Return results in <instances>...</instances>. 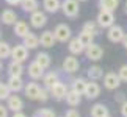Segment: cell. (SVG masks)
I'll return each instance as SVG.
<instances>
[{
	"label": "cell",
	"instance_id": "cell-1",
	"mask_svg": "<svg viewBox=\"0 0 127 117\" xmlns=\"http://www.w3.org/2000/svg\"><path fill=\"white\" fill-rule=\"evenodd\" d=\"M61 11L66 17L75 19L80 14V2L79 0H63L61 2Z\"/></svg>",
	"mask_w": 127,
	"mask_h": 117
},
{
	"label": "cell",
	"instance_id": "cell-2",
	"mask_svg": "<svg viewBox=\"0 0 127 117\" xmlns=\"http://www.w3.org/2000/svg\"><path fill=\"white\" fill-rule=\"evenodd\" d=\"M96 22L99 23L100 28H110L111 25H115V14L113 11H108V9H99L96 17Z\"/></svg>",
	"mask_w": 127,
	"mask_h": 117
},
{
	"label": "cell",
	"instance_id": "cell-3",
	"mask_svg": "<svg viewBox=\"0 0 127 117\" xmlns=\"http://www.w3.org/2000/svg\"><path fill=\"white\" fill-rule=\"evenodd\" d=\"M53 33H55V38L58 42H69L71 38H72V31H71V27L66 25V23H58V25L55 27V30H53Z\"/></svg>",
	"mask_w": 127,
	"mask_h": 117
},
{
	"label": "cell",
	"instance_id": "cell-4",
	"mask_svg": "<svg viewBox=\"0 0 127 117\" xmlns=\"http://www.w3.org/2000/svg\"><path fill=\"white\" fill-rule=\"evenodd\" d=\"M126 36V31H124V28L121 27V25H111L110 28H107V38H108V41L110 42H113V44H119V42H123V39Z\"/></svg>",
	"mask_w": 127,
	"mask_h": 117
},
{
	"label": "cell",
	"instance_id": "cell-5",
	"mask_svg": "<svg viewBox=\"0 0 127 117\" xmlns=\"http://www.w3.org/2000/svg\"><path fill=\"white\" fill-rule=\"evenodd\" d=\"M46 69L39 64V62H36V61H32L30 64H28V69H27V72H28V77L32 78L33 81H36V80H42L44 78V75H46V72H44Z\"/></svg>",
	"mask_w": 127,
	"mask_h": 117
},
{
	"label": "cell",
	"instance_id": "cell-6",
	"mask_svg": "<svg viewBox=\"0 0 127 117\" xmlns=\"http://www.w3.org/2000/svg\"><path fill=\"white\" fill-rule=\"evenodd\" d=\"M121 84V78L118 74L115 72H108V74L104 75V87L108 91H116Z\"/></svg>",
	"mask_w": 127,
	"mask_h": 117
},
{
	"label": "cell",
	"instance_id": "cell-7",
	"mask_svg": "<svg viewBox=\"0 0 127 117\" xmlns=\"http://www.w3.org/2000/svg\"><path fill=\"white\" fill-rule=\"evenodd\" d=\"M85 55L90 61H99L104 56V48H102L99 44H91L85 48Z\"/></svg>",
	"mask_w": 127,
	"mask_h": 117
},
{
	"label": "cell",
	"instance_id": "cell-8",
	"mask_svg": "<svg viewBox=\"0 0 127 117\" xmlns=\"http://www.w3.org/2000/svg\"><path fill=\"white\" fill-rule=\"evenodd\" d=\"M11 59L13 61H17V62L27 61L28 59V48L24 45V44L14 45L13 47V52H11Z\"/></svg>",
	"mask_w": 127,
	"mask_h": 117
},
{
	"label": "cell",
	"instance_id": "cell-9",
	"mask_svg": "<svg viewBox=\"0 0 127 117\" xmlns=\"http://www.w3.org/2000/svg\"><path fill=\"white\" fill-rule=\"evenodd\" d=\"M79 69H80V62L75 58V55H69L64 58V61H63V70L66 74H75Z\"/></svg>",
	"mask_w": 127,
	"mask_h": 117
},
{
	"label": "cell",
	"instance_id": "cell-10",
	"mask_svg": "<svg viewBox=\"0 0 127 117\" xmlns=\"http://www.w3.org/2000/svg\"><path fill=\"white\" fill-rule=\"evenodd\" d=\"M46 23H47V16H46L44 11L38 9V11L30 14V25L33 28H42Z\"/></svg>",
	"mask_w": 127,
	"mask_h": 117
},
{
	"label": "cell",
	"instance_id": "cell-11",
	"mask_svg": "<svg viewBox=\"0 0 127 117\" xmlns=\"http://www.w3.org/2000/svg\"><path fill=\"white\" fill-rule=\"evenodd\" d=\"M67 92H69V89H67V84H64L63 81H57L55 84L52 86V89H50L52 97H53V98H57V100L66 98Z\"/></svg>",
	"mask_w": 127,
	"mask_h": 117
},
{
	"label": "cell",
	"instance_id": "cell-12",
	"mask_svg": "<svg viewBox=\"0 0 127 117\" xmlns=\"http://www.w3.org/2000/svg\"><path fill=\"white\" fill-rule=\"evenodd\" d=\"M55 42L57 41V38H55V33L50 31V30H46V31H42L41 33V36H39V44L44 47V48H50L55 45Z\"/></svg>",
	"mask_w": 127,
	"mask_h": 117
},
{
	"label": "cell",
	"instance_id": "cell-13",
	"mask_svg": "<svg viewBox=\"0 0 127 117\" xmlns=\"http://www.w3.org/2000/svg\"><path fill=\"white\" fill-rule=\"evenodd\" d=\"M85 45L80 42V39H79V36L77 38H71V41L67 42V50H69V53L71 55H82V53H85Z\"/></svg>",
	"mask_w": 127,
	"mask_h": 117
},
{
	"label": "cell",
	"instance_id": "cell-14",
	"mask_svg": "<svg viewBox=\"0 0 127 117\" xmlns=\"http://www.w3.org/2000/svg\"><path fill=\"white\" fill-rule=\"evenodd\" d=\"M86 98H90V100H94L97 98V97L100 95V86L97 84L96 81H88V84H86V89H85V94H83Z\"/></svg>",
	"mask_w": 127,
	"mask_h": 117
},
{
	"label": "cell",
	"instance_id": "cell-15",
	"mask_svg": "<svg viewBox=\"0 0 127 117\" xmlns=\"http://www.w3.org/2000/svg\"><path fill=\"white\" fill-rule=\"evenodd\" d=\"M6 106L9 111H13V113H19V111H22L24 108V101L19 95H9V98L6 100Z\"/></svg>",
	"mask_w": 127,
	"mask_h": 117
},
{
	"label": "cell",
	"instance_id": "cell-16",
	"mask_svg": "<svg viewBox=\"0 0 127 117\" xmlns=\"http://www.w3.org/2000/svg\"><path fill=\"white\" fill-rule=\"evenodd\" d=\"M39 91H41V87L38 86V83H27L25 87H24L25 97L28 100H38V97H39Z\"/></svg>",
	"mask_w": 127,
	"mask_h": 117
},
{
	"label": "cell",
	"instance_id": "cell-17",
	"mask_svg": "<svg viewBox=\"0 0 127 117\" xmlns=\"http://www.w3.org/2000/svg\"><path fill=\"white\" fill-rule=\"evenodd\" d=\"M6 84L9 86V89H11L13 94H17V92L24 91V87H25V84H24V81H22V77H9Z\"/></svg>",
	"mask_w": 127,
	"mask_h": 117
},
{
	"label": "cell",
	"instance_id": "cell-18",
	"mask_svg": "<svg viewBox=\"0 0 127 117\" xmlns=\"http://www.w3.org/2000/svg\"><path fill=\"white\" fill-rule=\"evenodd\" d=\"M42 8L46 13L55 14L61 9V0H42Z\"/></svg>",
	"mask_w": 127,
	"mask_h": 117
},
{
	"label": "cell",
	"instance_id": "cell-19",
	"mask_svg": "<svg viewBox=\"0 0 127 117\" xmlns=\"http://www.w3.org/2000/svg\"><path fill=\"white\" fill-rule=\"evenodd\" d=\"M28 33H32L30 31V28H28V23L27 22H24V20H17L16 23H14V35H16L17 38H21L24 39Z\"/></svg>",
	"mask_w": 127,
	"mask_h": 117
},
{
	"label": "cell",
	"instance_id": "cell-20",
	"mask_svg": "<svg viewBox=\"0 0 127 117\" xmlns=\"http://www.w3.org/2000/svg\"><path fill=\"white\" fill-rule=\"evenodd\" d=\"M0 20H2L5 25H14V23L17 22V14L16 11H13V9H3L2 16H0Z\"/></svg>",
	"mask_w": 127,
	"mask_h": 117
},
{
	"label": "cell",
	"instance_id": "cell-21",
	"mask_svg": "<svg viewBox=\"0 0 127 117\" xmlns=\"http://www.w3.org/2000/svg\"><path fill=\"white\" fill-rule=\"evenodd\" d=\"M82 101V94H79L77 91L74 89H69V92H67L66 95V103L71 106V108H75V106H79Z\"/></svg>",
	"mask_w": 127,
	"mask_h": 117
},
{
	"label": "cell",
	"instance_id": "cell-22",
	"mask_svg": "<svg viewBox=\"0 0 127 117\" xmlns=\"http://www.w3.org/2000/svg\"><path fill=\"white\" fill-rule=\"evenodd\" d=\"M22 44L28 48V50H33V48H36L38 45H41V44H39V38H38L35 33H28V35L22 39Z\"/></svg>",
	"mask_w": 127,
	"mask_h": 117
},
{
	"label": "cell",
	"instance_id": "cell-23",
	"mask_svg": "<svg viewBox=\"0 0 127 117\" xmlns=\"http://www.w3.org/2000/svg\"><path fill=\"white\" fill-rule=\"evenodd\" d=\"M24 74V66L22 62H17V61H13L8 64V75L9 77H22Z\"/></svg>",
	"mask_w": 127,
	"mask_h": 117
},
{
	"label": "cell",
	"instance_id": "cell-24",
	"mask_svg": "<svg viewBox=\"0 0 127 117\" xmlns=\"http://www.w3.org/2000/svg\"><path fill=\"white\" fill-rule=\"evenodd\" d=\"M21 8H22L24 13L32 14V13H35V11L39 9V2H38V0H22Z\"/></svg>",
	"mask_w": 127,
	"mask_h": 117
},
{
	"label": "cell",
	"instance_id": "cell-25",
	"mask_svg": "<svg viewBox=\"0 0 127 117\" xmlns=\"http://www.w3.org/2000/svg\"><path fill=\"white\" fill-rule=\"evenodd\" d=\"M108 108L104 103H96L91 108V117H108Z\"/></svg>",
	"mask_w": 127,
	"mask_h": 117
},
{
	"label": "cell",
	"instance_id": "cell-26",
	"mask_svg": "<svg viewBox=\"0 0 127 117\" xmlns=\"http://www.w3.org/2000/svg\"><path fill=\"white\" fill-rule=\"evenodd\" d=\"M57 81H60V78H58V74L53 72V70L47 72V74L44 75V78H42V83H44V86H46L47 89H52V86L55 84Z\"/></svg>",
	"mask_w": 127,
	"mask_h": 117
},
{
	"label": "cell",
	"instance_id": "cell-27",
	"mask_svg": "<svg viewBox=\"0 0 127 117\" xmlns=\"http://www.w3.org/2000/svg\"><path fill=\"white\" fill-rule=\"evenodd\" d=\"M35 61L39 62L44 69H49V67H50V64H52V58H50V55H49V53H46V52H39V53H38L36 58H35Z\"/></svg>",
	"mask_w": 127,
	"mask_h": 117
},
{
	"label": "cell",
	"instance_id": "cell-28",
	"mask_svg": "<svg viewBox=\"0 0 127 117\" xmlns=\"http://www.w3.org/2000/svg\"><path fill=\"white\" fill-rule=\"evenodd\" d=\"M104 77V70H102L100 66H91L90 69H88V78L93 81H97L100 80V78Z\"/></svg>",
	"mask_w": 127,
	"mask_h": 117
},
{
	"label": "cell",
	"instance_id": "cell-29",
	"mask_svg": "<svg viewBox=\"0 0 127 117\" xmlns=\"http://www.w3.org/2000/svg\"><path fill=\"white\" fill-rule=\"evenodd\" d=\"M71 84H72V89H74V91H77L79 94H82V95H83V94H85V89H86V84H88V81L85 80V78H74Z\"/></svg>",
	"mask_w": 127,
	"mask_h": 117
},
{
	"label": "cell",
	"instance_id": "cell-30",
	"mask_svg": "<svg viewBox=\"0 0 127 117\" xmlns=\"http://www.w3.org/2000/svg\"><path fill=\"white\" fill-rule=\"evenodd\" d=\"M121 0H99V8L100 9H108V11H115L119 6Z\"/></svg>",
	"mask_w": 127,
	"mask_h": 117
},
{
	"label": "cell",
	"instance_id": "cell-31",
	"mask_svg": "<svg viewBox=\"0 0 127 117\" xmlns=\"http://www.w3.org/2000/svg\"><path fill=\"white\" fill-rule=\"evenodd\" d=\"M79 39H80V42L83 44L85 47L91 45V44H94V35H93V33H90V31H85V30H82V31L79 33Z\"/></svg>",
	"mask_w": 127,
	"mask_h": 117
},
{
	"label": "cell",
	"instance_id": "cell-32",
	"mask_svg": "<svg viewBox=\"0 0 127 117\" xmlns=\"http://www.w3.org/2000/svg\"><path fill=\"white\" fill-rule=\"evenodd\" d=\"M82 30L90 31L94 36H97V35H99V31H100V27H99V23H97L96 20H88V22L83 23V28H82Z\"/></svg>",
	"mask_w": 127,
	"mask_h": 117
},
{
	"label": "cell",
	"instance_id": "cell-33",
	"mask_svg": "<svg viewBox=\"0 0 127 117\" xmlns=\"http://www.w3.org/2000/svg\"><path fill=\"white\" fill-rule=\"evenodd\" d=\"M11 52H13V47L9 45L8 42L5 41H0V59H5V58H11Z\"/></svg>",
	"mask_w": 127,
	"mask_h": 117
},
{
	"label": "cell",
	"instance_id": "cell-34",
	"mask_svg": "<svg viewBox=\"0 0 127 117\" xmlns=\"http://www.w3.org/2000/svg\"><path fill=\"white\" fill-rule=\"evenodd\" d=\"M9 95H11V89H9V86L6 83H0V100H8Z\"/></svg>",
	"mask_w": 127,
	"mask_h": 117
},
{
	"label": "cell",
	"instance_id": "cell-35",
	"mask_svg": "<svg viewBox=\"0 0 127 117\" xmlns=\"http://www.w3.org/2000/svg\"><path fill=\"white\" fill-rule=\"evenodd\" d=\"M33 117H57V116H55V113H53L52 109H49V108H42V109H39V111H36Z\"/></svg>",
	"mask_w": 127,
	"mask_h": 117
},
{
	"label": "cell",
	"instance_id": "cell-36",
	"mask_svg": "<svg viewBox=\"0 0 127 117\" xmlns=\"http://www.w3.org/2000/svg\"><path fill=\"white\" fill-rule=\"evenodd\" d=\"M50 89H47V87H44V89L39 91V97H38V100L41 101V103H46V101L50 98Z\"/></svg>",
	"mask_w": 127,
	"mask_h": 117
},
{
	"label": "cell",
	"instance_id": "cell-37",
	"mask_svg": "<svg viewBox=\"0 0 127 117\" xmlns=\"http://www.w3.org/2000/svg\"><path fill=\"white\" fill-rule=\"evenodd\" d=\"M118 75H119V78H121V81H123V83H127V64L119 67Z\"/></svg>",
	"mask_w": 127,
	"mask_h": 117
},
{
	"label": "cell",
	"instance_id": "cell-38",
	"mask_svg": "<svg viewBox=\"0 0 127 117\" xmlns=\"http://www.w3.org/2000/svg\"><path fill=\"white\" fill-rule=\"evenodd\" d=\"M64 117H80V114H79V111L77 109H69V111H66V114H64Z\"/></svg>",
	"mask_w": 127,
	"mask_h": 117
},
{
	"label": "cell",
	"instance_id": "cell-39",
	"mask_svg": "<svg viewBox=\"0 0 127 117\" xmlns=\"http://www.w3.org/2000/svg\"><path fill=\"white\" fill-rule=\"evenodd\" d=\"M119 111H121V116H123V117H127V100L124 101V103H121Z\"/></svg>",
	"mask_w": 127,
	"mask_h": 117
},
{
	"label": "cell",
	"instance_id": "cell-40",
	"mask_svg": "<svg viewBox=\"0 0 127 117\" xmlns=\"http://www.w3.org/2000/svg\"><path fill=\"white\" fill-rule=\"evenodd\" d=\"M8 106H3L0 105V117H8Z\"/></svg>",
	"mask_w": 127,
	"mask_h": 117
},
{
	"label": "cell",
	"instance_id": "cell-41",
	"mask_svg": "<svg viewBox=\"0 0 127 117\" xmlns=\"http://www.w3.org/2000/svg\"><path fill=\"white\" fill-rule=\"evenodd\" d=\"M115 100H116V101H119V103H124V101H126V97H124L123 92H119V94H116V95H115Z\"/></svg>",
	"mask_w": 127,
	"mask_h": 117
},
{
	"label": "cell",
	"instance_id": "cell-42",
	"mask_svg": "<svg viewBox=\"0 0 127 117\" xmlns=\"http://www.w3.org/2000/svg\"><path fill=\"white\" fill-rule=\"evenodd\" d=\"M8 5H11V6H17V5L22 3V0H5Z\"/></svg>",
	"mask_w": 127,
	"mask_h": 117
},
{
	"label": "cell",
	"instance_id": "cell-43",
	"mask_svg": "<svg viewBox=\"0 0 127 117\" xmlns=\"http://www.w3.org/2000/svg\"><path fill=\"white\" fill-rule=\"evenodd\" d=\"M13 117H27V114H24L22 111H19V113H14Z\"/></svg>",
	"mask_w": 127,
	"mask_h": 117
},
{
	"label": "cell",
	"instance_id": "cell-44",
	"mask_svg": "<svg viewBox=\"0 0 127 117\" xmlns=\"http://www.w3.org/2000/svg\"><path fill=\"white\" fill-rule=\"evenodd\" d=\"M121 44H123V45H124V48L127 50V33H126V36H124V39H123V42H121Z\"/></svg>",
	"mask_w": 127,
	"mask_h": 117
},
{
	"label": "cell",
	"instance_id": "cell-45",
	"mask_svg": "<svg viewBox=\"0 0 127 117\" xmlns=\"http://www.w3.org/2000/svg\"><path fill=\"white\" fill-rule=\"evenodd\" d=\"M124 13L127 14V2H124Z\"/></svg>",
	"mask_w": 127,
	"mask_h": 117
},
{
	"label": "cell",
	"instance_id": "cell-46",
	"mask_svg": "<svg viewBox=\"0 0 127 117\" xmlns=\"http://www.w3.org/2000/svg\"><path fill=\"white\" fill-rule=\"evenodd\" d=\"M0 70H2V59H0Z\"/></svg>",
	"mask_w": 127,
	"mask_h": 117
},
{
	"label": "cell",
	"instance_id": "cell-47",
	"mask_svg": "<svg viewBox=\"0 0 127 117\" xmlns=\"http://www.w3.org/2000/svg\"><path fill=\"white\" fill-rule=\"evenodd\" d=\"M79 2H88V0H79Z\"/></svg>",
	"mask_w": 127,
	"mask_h": 117
},
{
	"label": "cell",
	"instance_id": "cell-48",
	"mask_svg": "<svg viewBox=\"0 0 127 117\" xmlns=\"http://www.w3.org/2000/svg\"><path fill=\"white\" fill-rule=\"evenodd\" d=\"M0 36H2V33H0Z\"/></svg>",
	"mask_w": 127,
	"mask_h": 117
},
{
	"label": "cell",
	"instance_id": "cell-49",
	"mask_svg": "<svg viewBox=\"0 0 127 117\" xmlns=\"http://www.w3.org/2000/svg\"><path fill=\"white\" fill-rule=\"evenodd\" d=\"M0 83H2V81H0Z\"/></svg>",
	"mask_w": 127,
	"mask_h": 117
},
{
	"label": "cell",
	"instance_id": "cell-50",
	"mask_svg": "<svg viewBox=\"0 0 127 117\" xmlns=\"http://www.w3.org/2000/svg\"><path fill=\"white\" fill-rule=\"evenodd\" d=\"M108 117H110V116H108Z\"/></svg>",
	"mask_w": 127,
	"mask_h": 117
}]
</instances>
